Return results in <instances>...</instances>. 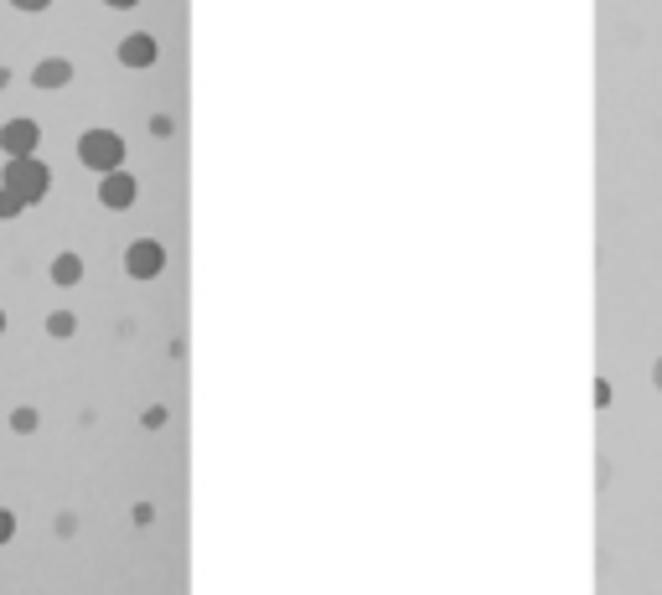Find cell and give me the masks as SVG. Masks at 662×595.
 <instances>
[{"label":"cell","instance_id":"1","mask_svg":"<svg viewBox=\"0 0 662 595\" xmlns=\"http://www.w3.org/2000/svg\"><path fill=\"white\" fill-rule=\"evenodd\" d=\"M0 187H11L26 207H37V202L52 192V171H47V161H37V156H16V161L0 166Z\"/></svg>","mask_w":662,"mask_h":595},{"label":"cell","instance_id":"2","mask_svg":"<svg viewBox=\"0 0 662 595\" xmlns=\"http://www.w3.org/2000/svg\"><path fill=\"white\" fill-rule=\"evenodd\" d=\"M78 161L94 171V176H104V171H119L125 166V140H119L114 130H83L78 135Z\"/></svg>","mask_w":662,"mask_h":595},{"label":"cell","instance_id":"3","mask_svg":"<svg viewBox=\"0 0 662 595\" xmlns=\"http://www.w3.org/2000/svg\"><path fill=\"white\" fill-rule=\"evenodd\" d=\"M37 145H42V125L37 119H6L0 125V151H6V161H16V156H37Z\"/></svg>","mask_w":662,"mask_h":595},{"label":"cell","instance_id":"4","mask_svg":"<svg viewBox=\"0 0 662 595\" xmlns=\"http://www.w3.org/2000/svg\"><path fill=\"white\" fill-rule=\"evenodd\" d=\"M166 270V249L156 244V238H135V244L125 249V275L130 280H156Z\"/></svg>","mask_w":662,"mask_h":595},{"label":"cell","instance_id":"5","mask_svg":"<svg viewBox=\"0 0 662 595\" xmlns=\"http://www.w3.org/2000/svg\"><path fill=\"white\" fill-rule=\"evenodd\" d=\"M135 176L125 171V166H119V171H104L99 176V202L109 207V213H130V207H135Z\"/></svg>","mask_w":662,"mask_h":595},{"label":"cell","instance_id":"6","mask_svg":"<svg viewBox=\"0 0 662 595\" xmlns=\"http://www.w3.org/2000/svg\"><path fill=\"white\" fill-rule=\"evenodd\" d=\"M156 57H161V42L156 37H150V32H130L125 42H119V63H125V68H156Z\"/></svg>","mask_w":662,"mask_h":595},{"label":"cell","instance_id":"7","mask_svg":"<svg viewBox=\"0 0 662 595\" xmlns=\"http://www.w3.org/2000/svg\"><path fill=\"white\" fill-rule=\"evenodd\" d=\"M32 83L47 88V94H52V88H68L73 83V63H68V57H42V63L32 68Z\"/></svg>","mask_w":662,"mask_h":595},{"label":"cell","instance_id":"8","mask_svg":"<svg viewBox=\"0 0 662 595\" xmlns=\"http://www.w3.org/2000/svg\"><path fill=\"white\" fill-rule=\"evenodd\" d=\"M47 280H52L57 290H73V285L83 280V259H78L73 249H63V254H57V259L47 264Z\"/></svg>","mask_w":662,"mask_h":595},{"label":"cell","instance_id":"9","mask_svg":"<svg viewBox=\"0 0 662 595\" xmlns=\"http://www.w3.org/2000/svg\"><path fill=\"white\" fill-rule=\"evenodd\" d=\"M73 332H78V316H73V311H47V337L68 342Z\"/></svg>","mask_w":662,"mask_h":595},{"label":"cell","instance_id":"10","mask_svg":"<svg viewBox=\"0 0 662 595\" xmlns=\"http://www.w3.org/2000/svg\"><path fill=\"white\" fill-rule=\"evenodd\" d=\"M21 213H26V202H21L11 187H0V223H16Z\"/></svg>","mask_w":662,"mask_h":595},{"label":"cell","instance_id":"11","mask_svg":"<svg viewBox=\"0 0 662 595\" xmlns=\"http://www.w3.org/2000/svg\"><path fill=\"white\" fill-rule=\"evenodd\" d=\"M37 425H42V414H37V409H26V404L11 414V430H16V435H37Z\"/></svg>","mask_w":662,"mask_h":595},{"label":"cell","instance_id":"12","mask_svg":"<svg viewBox=\"0 0 662 595\" xmlns=\"http://www.w3.org/2000/svg\"><path fill=\"white\" fill-rule=\"evenodd\" d=\"M166 420H171V409H166V404H150V409L140 414V425H145V430H161Z\"/></svg>","mask_w":662,"mask_h":595},{"label":"cell","instance_id":"13","mask_svg":"<svg viewBox=\"0 0 662 595\" xmlns=\"http://www.w3.org/2000/svg\"><path fill=\"white\" fill-rule=\"evenodd\" d=\"M150 135H156V140H171V135H176V119H171V114H150Z\"/></svg>","mask_w":662,"mask_h":595},{"label":"cell","instance_id":"14","mask_svg":"<svg viewBox=\"0 0 662 595\" xmlns=\"http://www.w3.org/2000/svg\"><path fill=\"white\" fill-rule=\"evenodd\" d=\"M130 523H135V528H150V523H156V502H135V508H130Z\"/></svg>","mask_w":662,"mask_h":595},{"label":"cell","instance_id":"15","mask_svg":"<svg viewBox=\"0 0 662 595\" xmlns=\"http://www.w3.org/2000/svg\"><path fill=\"white\" fill-rule=\"evenodd\" d=\"M11 539H16V513H11V508H0V549H6Z\"/></svg>","mask_w":662,"mask_h":595},{"label":"cell","instance_id":"16","mask_svg":"<svg viewBox=\"0 0 662 595\" xmlns=\"http://www.w3.org/2000/svg\"><path fill=\"white\" fill-rule=\"evenodd\" d=\"M616 389H611V378H595V409H611Z\"/></svg>","mask_w":662,"mask_h":595},{"label":"cell","instance_id":"17","mask_svg":"<svg viewBox=\"0 0 662 595\" xmlns=\"http://www.w3.org/2000/svg\"><path fill=\"white\" fill-rule=\"evenodd\" d=\"M11 6H16L21 16H42V11L52 6V0H11Z\"/></svg>","mask_w":662,"mask_h":595},{"label":"cell","instance_id":"18","mask_svg":"<svg viewBox=\"0 0 662 595\" xmlns=\"http://www.w3.org/2000/svg\"><path fill=\"white\" fill-rule=\"evenodd\" d=\"M104 6H114V11H135L140 0H104Z\"/></svg>","mask_w":662,"mask_h":595},{"label":"cell","instance_id":"19","mask_svg":"<svg viewBox=\"0 0 662 595\" xmlns=\"http://www.w3.org/2000/svg\"><path fill=\"white\" fill-rule=\"evenodd\" d=\"M652 383H657V394H662V357H657V363H652Z\"/></svg>","mask_w":662,"mask_h":595},{"label":"cell","instance_id":"20","mask_svg":"<svg viewBox=\"0 0 662 595\" xmlns=\"http://www.w3.org/2000/svg\"><path fill=\"white\" fill-rule=\"evenodd\" d=\"M6 88H11V68H0V94H6Z\"/></svg>","mask_w":662,"mask_h":595},{"label":"cell","instance_id":"21","mask_svg":"<svg viewBox=\"0 0 662 595\" xmlns=\"http://www.w3.org/2000/svg\"><path fill=\"white\" fill-rule=\"evenodd\" d=\"M0 337H6V311H0Z\"/></svg>","mask_w":662,"mask_h":595}]
</instances>
